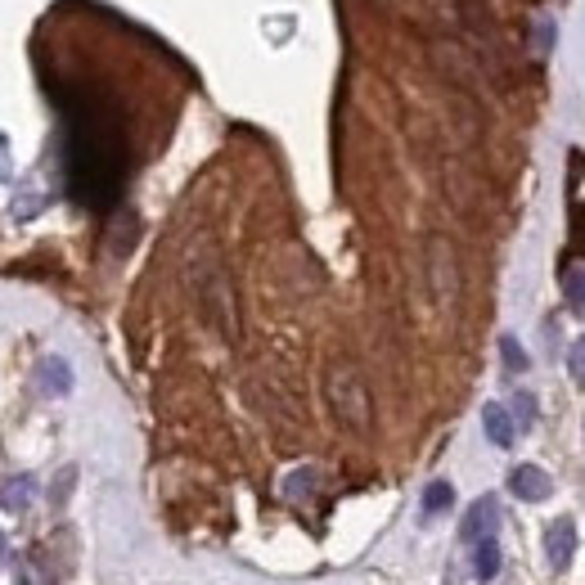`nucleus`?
Here are the masks:
<instances>
[{"mask_svg":"<svg viewBox=\"0 0 585 585\" xmlns=\"http://www.w3.org/2000/svg\"><path fill=\"white\" fill-rule=\"evenodd\" d=\"M450 500H455V486H450V482H432L428 491H423V513L450 509Z\"/></svg>","mask_w":585,"mask_h":585,"instance_id":"13","label":"nucleus"},{"mask_svg":"<svg viewBox=\"0 0 585 585\" xmlns=\"http://www.w3.org/2000/svg\"><path fill=\"white\" fill-rule=\"evenodd\" d=\"M473 576H477V581H495V576H500V545H495V536L491 540H477Z\"/></svg>","mask_w":585,"mask_h":585,"instance_id":"10","label":"nucleus"},{"mask_svg":"<svg viewBox=\"0 0 585 585\" xmlns=\"http://www.w3.org/2000/svg\"><path fill=\"white\" fill-rule=\"evenodd\" d=\"M36 383H41L45 396H68L72 392V369L63 356H45L41 365H36Z\"/></svg>","mask_w":585,"mask_h":585,"instance_id":"7","label":"nucleus"},{"mask_svg":"<svg viewBox=\"0 0 585 585\" xmlns=\"http://www.w3.org/2000/svg\"><path fill=\"white\" fill-rule=\"evenodd\" d=\"M495 522H500V504H495V495H482V500L468 504L464 522H459V540H468V545L491 540L495 536Z\"/></svg>","mask_w":585,"mask_h":585,"instance_id":"4","label":"nucleus"},{"mask_svg":"<svg viewBox=\"0 0 585 585\" xmlns=\"http://www.w3.org/2000/svg\"><path fill=\"white\" fill-rule=\"evenodd\" d=\"M500 356H504V369H509V374H522V369H527V356H522V347H518L513 333H504L500 338Z\"/></svg>","mask_w":585,"mask_h":585,"instance_id":"14","label":"nucleus"},{"mask_svg":"<svg viewBox=\"0 0 585 585\" xmlns=\"http://www.w3.org/2000/svg\"><path fill=\"white\" fill-rule=\"evenodd\" d=\"M513 410H518V423H522V428H531V423H536V396H531V392H518V396H513Z\"/></svg>","mask_w":585,"mask_h":585,"instance_id":"16","label":"nucleus"},{"mask_svg":"<svg viewBox=\"0 0 585 585\" xmlns=\"http://www.w3.org/2000/svg\"><path fill=\"white\" fill-rule=\"evenodd\" d=\"M482 428H486V437H491L500 450L513 446V419H509V410H504V405H495V401L486 405V410H482Z\"/></svg>","mask_w":585,"mask_h":585,"instance_id":"9","label":"nucleus"},{"mask_svg":"<svg viewBox=\"0 0 585 585\" xmlns=\"http://www.w3.org/2000/svg\"><path fill=\"white\" fill-rule=\"evenodd\" d=\"M423 270H428L432 306H437V311H450V306L459 302L464 279H459V252L446 234H428V243H423Z\"/></svg>","mask_w":585,"mask_h":585,"instance_id":"3","label":"nucleus"},{"mask_svg":"<svg viewBox=\"0 0 585 585\" xmlns=\"http://www.w3.org/2000/svg\"><path fill=\"white\" fill-rule=\"evenodd\" d=\"M306 486H315V473H311V468H302V473H293V477H288V486H284V491H288V500L306 495Z\"/></svg>","mask_w":585,"mask_h":585,"instance_id":"17","label":"nucleus"},{"mask_svg":"<svg viewBox=\"0 0 585 585\" xmlns=\"http://www.w3.org/2000/svg\"><path fill=\"white\" fill-rule=\"evenodd\" d=\"M72 477H77V468H63V477L54 482V509H63V504H68V486H72Z\"/></svg>","mask_w":585,"mask_h":585,"instance_id":"18","label":"nucleus"},{"mask_svg":"<svg viewBox=\"0 0 585 585\" xmlns=\"http://www.w3.org/2000/svg\"><path fill=\"white\" fill-rule=\"evenodd\" d=\"M545 558H549V567H558V572L576 558V522L572 518H554L545 527Z\"/></svg>","mask_w":585,"mask_h":585,"instance_id":"6","label":"nucleus"},{"mask_svg":"<svg viewBox=\"0 0 585 585\" xmlns=\"http://www.w3.org/2000/svg\"><path fill=\"white\" fill-rule=\"evenodd\" d=\"M14 576H18V585H54L50 581V567L41 563V554H36V549H27V554L18 558Z\"/></svg>","mask_w":585,"mask_h":585,"instance_id":"11","label":"nucleus"},{"mask_svg":"<svg viewBox=\"0 0 585 585\" xmlns=\"http://www.w3.org/2000/svg\"><path fill=\"white\" fill-rule=\"evenodd\" d=\"M194 297H198V311L203 320L221 333L225 342L239 338V311H234V288H230V275L216 257L207 261H194Z\"/></svg>","mask_w":585,"mask_h":585,"instance_id":"1","label":"nucleus"},{"mask_svg":"<svg viewBox=\"0 0 585 585\" xmlns=\"http://www.w3.org/2000/svg\"><path fill=\"white\" fill-rule=\"evenodd\" d=\"M558 284H563L567 306H572L576 315H585V270L581 266H567L563 275H558Z\"/></svg>","mask_w":585,"mask_h":585,"instance_id":"12","label":"nucleus"},{"mask_svg":"<svg viewBox=\"0 0 585 585\" xmlns=\"http://www.w3.org/2000/svg\"><path fill=\"white\" fill-rule=\"evenodd\" d=\"M324 396H329V410L342 428L351 432H369V419H374V401H369V383L351 360H338L324 374Z\"/></svg>","mask_w":585,"mask_h":585,"instance_id":"2","label":"nucleus"},{"mask_svg":"<svg viewBox=\"0 0 585 585\" xmlns=\"http://www.w3.org/2000/svg\"><path fill=\"white\" fill-rule=\"evenodd\" d=\"M567 369H572V378H576V387L585 392V338L576 342L572 351H567Z\"/></svg>","mask_w":585,"mask_h":585,"instance_id":"15","label":"nucleus"},{"mask_svg":"<svg viewBox=\"0 0 585 585\" xmlns=\"http://www.w3.org/2000/svg\"><path fill=\"white\" fill-rule=\"evenodd\" d=\"M509 491L518 495V500H527V504H540V500L554 495V477H549L540 464H518L509 473Z\"/></svg>","mask_w":585,"mask_h":585,"instance_id":"5","label":"nucleus"},{"mask_svg":"<svg viewBox=\"0 0 585 585\" xmlns=\"http://www.w3.org/2000/svg\"><path fill=\"white\" fill-rule=\"evenodd\" d=\"M32 495H36V477L32 473H18V477H9V482L0 486V509L23 513L27 504H32Z\"/></svg>","mask_w":585,"mask_h":585,"instance_id":"8","label":"nucleus"}]
</instances>
